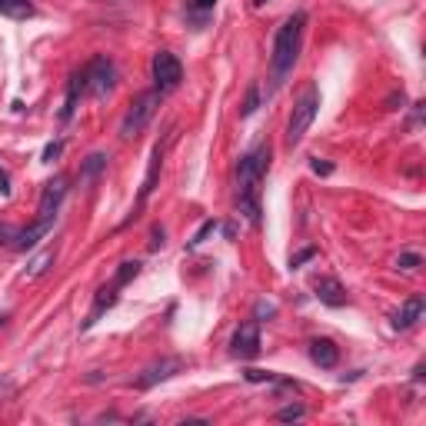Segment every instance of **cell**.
<instances>
[{"mask_svg":"<svg viewBox=\"0 0 426 426\" xmlns=\"http://www.w3.org/2000/svg\"><path fill=\"white\" fill-rule=\"evenodd\" d=\"M270 170V144H257L253 150H246L237 167V200H240V213H246V220L253 230H260L263 223V210H260V184Z\"/></svg>","mask_w":426,"mask_h":426,"instance_id":"obj_1","label":"cell"},{"mask_svg":"<svg viewBox=\"0 0 426 426\" xmlns=\"http://www.w3.org/2000/svg\"><path fill=\"white\" fill-rule=\"evenodd\" d=\"M303 27H307V14L297 10L293 17L283 20V27L273 37V57H270V80H273V90L287 80V74L293 70L300 54V43H303Z\"/></svg>","mask_w":426,"mask_h":426,"instance_id":"obj_2","label":"cell"},{"mask_svg":"<svg viewBox=\"0 0 426 426\" xmlns=\"http://www.w3.org/2000/svg\"><path fill=\"white\" fill-rule=\"evenodd\" d=\"M316 113H320V87L310 84V87L297 97V104H293V110H290V120H287V137H283V140H287L290 150L303 144V137L313 127Z\"/></svg>","mask_w":426,"mask_h":426,"instance_id":"obj_3","label":"cell"},{"mask_svg":"<svg viewBox=\"0 0 426 426\" xmlns=\"http://www.w3.org/2000/svg\"><path fill=\"white\" fill-rule=\"evenodd\" d=\"M157 100H160V93L147 90V93H140V97L130 104L127 117H124V124H120V137H124V140H133L140 130L147 127V120L153 117V110H157Z\"/></svg>","mask_w":426,"mask_h":426,"instance_id":"obj_4","label":"cell"},{"mask_svg":"<svg viewBox=\"0 0 426 426\" xmlns=\"http://www.w3.org/2000/svg\"><path fill=\"white\" fill-rule=\"evenodd\" d=\"M180 80H184V64L177 60V54L157 50V54H153V90L170 93L180 87Z\"/></svg>","mask_w":426,"mask_h":426,"instance_id":"obj_5","label":"cell"},{"mask_svg":"<svg viewBox=\"0 0 426 426\" xmlns=\"http://www.w3.org/2000/svg\"><path fill=\"white\" fill-rule=\"evenodd\" d=\"M113 84H117V67H113L110 57H93L90 67H87V90H93L97 97H104V93L113 90Z\"/></svg>","mask_w":426,"mask_h":426,"instance_id":"obj_6","label":"cell"},{"mask_svg":"<svg viewBox=\"0 0 426 426\" xmlns=\"http://www.w3.org/2000/svg\"><path fill=\"white\" fill-rule=\"evenodd\" d=\"M180 370H184V360L180 356H164L160 363H150L147 370L137 376V389H153L157 383H167L170 376H177Z\"/></svg>","mask_w":426,"mask_h":426,"instance_id":"obj_7","label":"cell"},{"mask_svg":"<svg viewBox=\"0 0 426 426\" xmlns=\"http://www.w3.org/2000/svg\"><path fill=\"white\" fill-rule=\"evenodd\" d=\"M230 353L237 356V360H253L260 353V327L257 323H240L237 327V333L230 340Z\"/></svg>","mask_w":426,"mask_h":426,"instance_id":"obj_8","label":"cell"},{"mask_svg":"<svg viewBox=\"0 0 426 426\" xmlns=\"http://www.w3.org/2000/svg\"><path fill=\"white\" fill-rule=\"evenodd\" d=\"M57 223V213H50V217H37V223H30V226H23V230H17V240H14V250H20V253H27V250H34L50 230H54Z\"/></svg>","mask_w":426,"mask_h":426,"instance_id":"obj_9","label":"cell"},{"mask_svg":"<svg viewBox=\"0 0 426 426\" xmlns=\"http://www.w3.org/2000/svg\"><path fill=\"white\" fill-rule=\"evenodd\" d=\"M87 90V70H77L70 74L67 80V97H64V110H60V124H70L77 113V104H80V97Z\"/></svg>","mask_w":426,"mask_h":426,"instance_id":"obj_10","label":"cell"},{"mask_svg":"<svg viewBox=\"0 0 426 426\" xmlns=\"http://www.w3.org/2000/svg\"><path fill=\"white\" fill-rule=\"evenodd\" d=\"M310 360L320 370H333L340 363V347L333 340H327V336H316V340H310Z\"/></svg>","mask_w":426,"mask_h":426,"instance_id":"obj_11","label":"cell"},{"mask_svg":"<svg viewBox=\"0 0 426 426\" xmlns=\"http://www.w3.org/2000/svg\"><path fill=\"white\" fill-rule=\"evenodd\" d=\"M117 290H120L117 283H110V287H100V290H97V297H93V307H90V313H87V320L80 323V330H90L93 323L100 320V313H107V310H110L113 303L120 300V293H117Z\"/></svg>","mask_w":426,"mask_h":426,"instance_id":"obj_12","label":"cell"},{"mask_svg":"<svg viewBox=\"0 0 426 426\" xmlns=\"http://www.w3.org/2000/svg\"><path fill=\"white\" fill-rule=\"evenodd\" d=\"M64 197H67V180L64 177H54L50 184L43 186V193H40V217H50V213H57L60 210V204H64Z\"/></svg>","mask_w":426,"mask_h":426,"instance_id":"obj_13","label":"cell"},{"mask_svg":"<svg viewBox=\"0 0 426 426\" xmlns=\"http://www.w3.org/2000/svg\"><path fill=\"white\" fill-rule=\"evenodd\" d=\"M423 297H409L403 300V307L393 313V330H409V327H416L420 320H423Z\"/></svg>","mask_w":426,"mask_h":426,"instance_id":"obj_14","label":"cell"},{"mask_svg":"<svg viewBox=\"0 0 426 426\" xmlns=\"http://www.w3.org/2000/svg\"><path fill=\"white\" fill-rule=\"evenodd\" d=\"M316 300H320V303H327V307H343V303H347V290H343V283H340V280H333V277H320L316 280Z\"/></svg>","mask_w":426,"mask_h":426,"instance_id":"obj_15","label":"cell"},{"mask_svg":"<svg viewBox=\"0 0 426 426\" xmlns=\"http://www.w3.org/2000/svg\"><path fill=\"white\" fill-rule=\"evenodd\" d=\"M160 157H164V150H160V144H157V147H153V153H150L147 177H144V186H140V197H137V204H147L150 193L157 190V177H160Z\"/></svg>","mask_w":426,"mask_h":426,"instance_id":"obj_16","label":"cell"},{"mask_svg":"<svg viewBox=\"0 0 426 426\" xmlns=\"http://www.w3.org/2000/svg\"><path fill=\"white\" fill-rule=\"evenodd\" d=\"M107 160H110V157H107V153H100V150H97V153H90V157L80 164V180H97V177L107 170Z\"/></svg>","mask_w":426,"mask_h":426,"instance_id":"obj_17","label":"cell"},{"mask_svg":"<svg viewBox=\"0 0 426 426\" xmlns=\"http://www.w3.org/2000/svg\"><path fill=\"white\" fill-rule=\"evenodd\" d=\"M34 14L30 0H0V17H10V20H27Z\"/></svg>","mask_w":426,"mask_h":426,"instance_id":"obj_18","label":"cell"},{"mask_svg":"<svg viewBox=\"0 0 426 426\" xmlns=\"http://www.w3.org/2000/svg\"><path fill=\"white\" fill-rule=\"evenodd\" d=\"M54 260H57V250H43L40 257H34V260H30V263H27V270H23V273H27V277H30V280L43 277V273L50 270V263H54Z\"/></svg>","mask_w":426,"mask_h":426,"instance_id":"obj_19","label":"cell"},{"mask_svg":"<svg viewBox=\"0 0 426 426\" xmlns=\"http://www.w3.org/2000/svg\"><path fill=\"white\" fill-rule=\"evenodd\" d=\"M137 273H140V263H137V260H127V263H120V267H117L113 283H117V287H127V283L137 277Z\"/></svg>","mask_w":426,"mask_h":426,"instance_id":"obj_20","label":"cell"},{"mask_svg":"<svg viewBox=\"0 0 426 426\" xmlns=\"http://www.w3.org/2000/svg\"><path fill=\"white\" fill-rule=\"evenodd\" d=\"M423 267V257L416 253V250H403L400 257H396V270H407V273H413V270H420Z\"/></svg>","mask_w":426,"mask_h":426,"instance_id":"obj_21","label":"cell"},{"mask_svg":"<svg viewBox=\"0 0 426 426\" xmlns=\"http://www.w3.org/2000/svg\"><path fill=\"white\" fill-rule=\"evenodd\" d=\"M257 110H260V84H250L246 100H243V107H240V117H253Z\"/></svg>","mask_w":426,"mask_h":426,"instance_id":"obj_22","label":"cell"},{"mask_svg":"<svg viewBox=\"0 0 426 426\" xmlns=\"http://www.w3.org/2000/svg\"><path fill=\"white\" fill-rule=\"evenodd\" d=\"M303 416H307V407H303V403H290V407H283L277 413L280 423H297V420H303Z\"/></svg>","mask_w":426,"mask_h":426,"instance_id":"obj_23","label":"cell"},{"mask_svg":"<svg viewBox=\"0 0 426 426\" xmlns=\"http://www.w3.org/2000/svg\"><path fill=\"white\" fill-rule=\"evenodd\" d=\"M217 226H220V223H217V220H204V223H200V230L193 233V240H190V246H200V243H204L206 237H210V233L217 230Z\"/></svg>","mask_w":426,"mask_h":426,"instance_id":"obj_24","label":"cell"},{"mask_svg":"<svg viewBox=\"0 0 426 426\" xmlns=\"http://www.w3.org/2000/svg\"><path fill=\"white\" fill-rule=\"evenodd\" d=\"M243 376H246V383H273L277 380V373L270 370H246Z\"/></svg>","mask_w":426,"mask_h":426,"instance_id":"obj_25","label":"cell"},{"mask_svg":"<svg viewBox=\"0 0 426 426\" xmlns=\"http://www.w3.org/2000/svg\"><path fill=\"white\" fill-rule=\"evenodd\" d=\"M60 153H64V140H50V144L43 147V157H40V160H43V164H54Z\"/></svg>","mask_w":426,"mask_h":426,"instance_id":"obj_26","label":"cell"},{"mask_svg":"<svg viewBox=\"0 0 426 426\" xmlns=\"http://www.w3.org/2000/svg\"><path fill=\"white\" fill-rule=\"evenodd\" d=\"M253 316H257L260 323H263V320H273V316H277V303H267V300H260L257 310H253Z\"/></svg>","mask_w":426,"mask_h":426,"instance_id":"obj_27","label":"cell"},{"mask_svg":"<svg viewBox=\"0 0 426 426\" xmlns=\"http://www.w3.org/2000/svg\"><path fill=\"white\" fill-rule=\"evenodd\" d=\"M310 170H313L316 177H330L336 167L330 164V160H320V157H313V160H310Z\"/></svg>","mask_w":426,"mask_h":426,"instance_id":"obj_28","label":"cell"},{"mask_svg":"<svg viewBox=\"0 0 426 426\" xmlns=\"http://www.w3.org/2000/svg\"><path fill=\"white\" fill-rule=\"evenodd\" d=\"M14 240H17V226L0 223V246H14Z\"/></svg>","mask_w":426,"mask_h":426,"instance_id":"obj_29","label":"cell"},{"mask_svg":"<svg viewBox=\"0 0 426 426\" xmlns=\"http://www.w3.org/2000/svg\"><path fill=\"white\" fill-rule=\"evenodd\" d=\"M316 257V246H307V250H300L297 257H290V270H300L307 260H313Z\"/></svg>","mask_w":426,"mask_h":426,"instance_id":"obj_30","label":"cell"},{"mask_svg":"<svg viewBox=\"0 0 426 426\" xmlns=\"http://www.w3.org/2000/svg\"><path fill=\"white\" fill-rule=\"evenodd\" d=\"M10 393H14V380H10V376H3V380H0V403H3Z\"/></svg>","mask_w":426,"mask_h":426,"instance_id":"obj_31","label":"cell"},{"mask_svg":"<svg viewBox=\"0 0 426 426\" xmlns=\"http://www.w3.org/2000/svg\"><path fill=\"white\" fill-rule=\"evenodd\" d=\"M190 7H193V10H213L217 0H190Z\"/></svg>","mask_w":426,"mask_h":426,"instance_id":"obj_32","label":"cell"},{"mask_svg":"<svg viewBox=\"0 0 426 426\" xmlns=\"http://www.w3.org/2000/svg\"><path fill=\"white\" fill-rule=\"evenodd\" d=\"M164 246V226H153V240H150V250Z\"/></svg>","mask_w":426,"mask_h":426,"instance_id":"obj_33","label":"cell"},{"mask_svg":"<svg viewBox=\"0 0 426 426\" xmlns=\"http://www.w3.org/2000/svg\"><path fill=\"white\" fill-rule=\"evenodd\" d=\"M0 193L3 197H10V177H7V170L0 167Z\"/></svg>","mask_w":426,"mask_h":426,"instance_id":"obj_34","label":"cell"},{"mask_svg":"<svg viewBox=\"0 0 426 426\" xmlns=\"http://www.w3.org/2000/svg\"><path fill=\"white\" fill-rule=\"evenodd\" d=\"M7 320H10V316H7V313H0V327H3V323H7Z\"/></svg>","mask_w":426,"mask_h":426,"instance_id":"obj_35","label":"cell"},{"mask_svg":"<svg viewBox=\"0 0 426 426\" xmlns=\"http://www.w3.org/2000/svg\"><path fill=\"white\" fill-rule=\"evenodd\" d=\"M257 3H267V0H257Z\"/></svg>","mask_w":426,"mask_h":426,"instance_id":"obj_36","label":"cell"}]
</instances>
